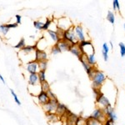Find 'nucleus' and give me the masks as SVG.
<instances>
[{"label": "nucleus", "mask_w": 125, "mask_h": 125, "mask_svg": "<svg viewBox=\"0 0 125 125\" xmlns=\"http://www.w3.org/2000/svg\"><path fill=\"white\" fill-rule=\"evenodd\" d=\"M91 79H92V83H93V88L100 89L101 87L104 85V82L106 81L107 77H106L105 74L104 73V72L100 71L99 69L97 68Z\"/></svg>", "instance_id": "1"}, {"label": "nucleus", "mask_w": 125, "mask_h": 125, "mask_svg": "<svg viewBox=\"0 0 125 125\" xmlns=\"http://www.w3.org/2000/svg\"><path fill=\"white\" fill-rule=\"evenodd\" d=\"M62 39L67 41L68 43H69L70 44H71V45H73V44L78 43V39H77V37H76L75 32H74L73 26L70 28V29H67L66 31L63 32V33H62Z\"/></svg>", "instance_id": "2"}, {"label": "nucleus", "mask_w": 125, "mask_h": 125, "mask_svg": "<svg viewBox=\"0 0 125 125\" xmlns=\"http://www.w3.org/2000/svg\"><path fill=\"white\" fill-rule=\"evenodd\" d=\"M95 100H96V104H98V108H104L106 107H110L112 106V104L110 103L109 99L108 98V97H106L104 94L102 93V91L99 93L97 96H95Z\"/></svg>", "instance_id": "3"}, {"label": "nucleus", "mask_w": 125, "mask_h": 125, "mask_svg": "<svg viewBox=\"0 0 125 125\" xmlns=\"http://www.w3.org/2000/svg\"><path fill=\"white\" fill-rule=\"evenodd\" d=\"M88 118H92V119L97 120V121H99L104 124V122L107 119V117L104 114V110L101 108H97L95 110H94V112L92 113V114L90 115Z\"/></svg>", "instance_id": "4"}, {"label": "nucleus", "mask_w": 125, "mask_h": 125, "mask_svg": "<svg viewBox=\"0 0 125 125\" xmlns=\"http://www.w3.org/2000/svg\"><path fill=\"white\" fill-rule=\"evenodd\" d=\"M73 23L67 17H62L58 19L57 22V29H59L62 31H66L67 29L73 27Z\"/></svg>", "instance_id": "5"}, {"label": "nucleus", "mask_w": 125, "mask_h": 125, "mask_svg": "<svg viewBox=\"0 0 125 125\" xmlns=\"http://www.w3.org/2000/svg\"><path fill=\"white\" fill-rule=\"evenodd\" d=\"M58 99H49L47 102V104H44L43 106H42L43 109L44 110L45 114H49V113H55L56 108L58 104Z\"/></svg>", "instance_id": "6"}, {"label": "nucleus", "mask_w": 125, "mask_h": 125, "mask_svg": "<svg viewBox=\"0 0 125 125\" xmlns=\"http://www.w3.org/2000/svg\"><path fill=\"white\" fill-rule=\"evenodd\" d=\"M26 70L28 73H29V74L31 73H38L39 71V62L35 60H32L27 62L26 64Z\"/></svg>", "instance_id": "7"}, {"label": "nucleus", "mask_w": 125, "mask_h": 125, "mask_svg": "<svg viewBox=\"0 0 125 125\" xmlns=\"http://www.w3.org/2000/svg\"><path fill=\"white\" fill-rule=\"evenodd\" d=\"M34 60L38 62L40 61H48V53L44 50H40L36 48L34 52Z\"/></svg>", "instance_id": "8"}, {"label": "nucleus", "mask_w": 125, "mask_h": 125, "mask_svg": "<svg viewBox=\"0 0 125 125\" xmlns=\"http://www.w3.org/2000/svg\"><path fill=\"white\" fill-rule=\"evenodd\" d=\"M73 29H74V32H75L76 37H77V39H78V42L86 40V37H85V34H84L83 29V27L80 25V24L74 25Z\"/></svg>", "instance_id": "9"}, {"label": "nucleus", "mask_w": 125, "mask_h": 125, "mask_svg": "<svg viewBox=\"0 0 125 125\" xmlns=\"http://www.w3.org/2000/svg\"><path fill=\"white\" fill-rule=\"evenodd\" d=\"M103 110H104V114H105V115H106L108 119H110V120L114 121V122H115V121L117 120L118 117H117V115H116L115 111H114V108H113V106L106 107V108H103Z\"/></svg>", "instance_id": "10"}, {"label": "nucleus", "mask_w": 125, "mask_h": 125, "mask_svg": "<svg viewBox=\"0 0 125 125\" xmlns=\"http://www.w3.org/2000/svg\"><path fill=\"white\" fill-rule=\"evenodd\" d=\"M36 98L38 100V103L40 106H43L44 104H47V102L49 100V98L48 96V94L46 92H43V91H41L36 96Z\"/></svg>", "instance_id": "11"}, {"label": "nucleus", "mask_w": 125, "mask_h": 125, "mask_svg": "<svg viewBox=\"0 0 125 125\" xmlns=\"http://www.w3.org/2000/svg\"><path fill=\"white\" fill-rule=\"evenodd\" d=\"M68 108H67V106L63 104H61V103H58V106H57V108H56V111H55V114H57L58 116L60 117V118H62V117L65 115L66 112L68 111Z\"/></svg>", "instance_id": "12"}, {"label": "nucleus", "mask_w": 125, "mask_h": 125, "mask_svg": "<svg viewBox=\"0 0 125 125\" xmlns=\"http://www.w3.org/2000/svg\"><path fill=\"white\" fill-rule=\"evenodd\" d=\"M57 44H58V48H60V50H61V52L69 51L70 48H71V44L63 39H60L57 43Z\"/></svg>", "instance_id": "13"}, {"label": "nucleus", "mask_w": 125, "mask_h": 125, "mask_svg": "<svg viewBox=\"0 0 125 125\" xmlns=\"http://www.w3.org/2000/svg\"><path fill=\"white\" fill-rule=\"evenodd\" d=\"M35 50H36L35 44H33V45H26L23 49L20 50V53L25 54V55H29V54H32V53L34 54Z\"/></svg>", "instance_id": "14"}, {"label": "nucleus", "mask_w": 125, "mask_h": 125, "mask_svg": "<svg viewBox=\"0 0 125 125\" xmlns=\"http://www.w3.org/2000/svg\"><path fill=\"white\" fill-rule=\"evenodd\" d=\"M39 80L38 77V73H31L29 76V86H36L39 85Z\"/></svg>", "instance_id": "15"}, {"label": "nucleus", "mask_w": 125, "mask_h": 125, "mask_svg": "<svg viewBox=\"0 0 125 125\" xmlns=\"http://www.w3.org/2000/svg\"><path fill=\"white\" fill-rule=\"evenodd\" d=\"M47 33H48L50 39H52V41H53L54 43H57L60 40V38H59V36H58V34L56 30L49 29V30H48V31H47Z\"/></svg>", "instance_id": "16"}, {"label": "nucleus", "mask_w": 125, "mask_h": 125, "mask_svg": "<svg viewBox=\"0 0 125 125\" xmlns=\"http://www.w3.org/2000/svg\"><path fill=\"white\" fill-rule=\"evenodd\" d=\"M69 52H71L73 55H75L76 57H78V58H80V56L83 55L82 53H81V50H80L79 47H78V43L71 45V48H70Z\"/></svg>", "instance_id": "17"}, {"label": "nucleus", "mask_w": 125, "mask_h": 125, "mask_svg": "<svg viewBox=\"0 0 125 125\" xmlns=\"http://www.w3.org/2000/svg\"><path fill=\"white\" fill-rule=\"evenodd\" d=\"M46 118L49 121L50 123H56L61 120L59 116H58L55 113H49V114H46Z\"/></svg>", "instance_id": "18"}, {"label": "nucleus", "mask_w": 125, "mask_h": 125, "mask_svg": "<svg viewBox=\"0 0 125 125\" xmlns=\"http://www.w3.org/2000/svg\"><path fill=\"white\" fill-rule=\"evenodd\" d=\"M108 52H109V48L107 43H104L103 44V48H102V53L103 57H104V61L107 62L108 59Z\"/></svg>", "instance_id": "19"}, {"label": "nucleus", "mask_w": 125, "mask_h": 125, "mask_svg": "<svg viewBox=\"0 0 125 125\" xmlns=\"http://www.w3.org/2000/svg\"><path fill=\"white\" fill-rule=\"evenodd\" d=\"M87 61H88V64L92 67H95L96 65V58H95V53H91L89 55L87 56Z\"/></svg>", "instance_id": "20"}, {"label": "nucleus", "mask_w": 125, "mask_h": 125, "mask_svg": "<svg viewBox=\"0 0 125 125\" xmlns=\"http://www.w3.org/2000/svg\"><path fill=\"white\" fill-rule=\"evenodd\" d=\"M38 77H39V83H42L47 81V77H46V71H43V70H39V73H38Z\"/></svg>", "instance_id": "21"}, {"label": "nucleus", "mask_w": 125, "mask_h": 125, "mask_svg": "<svg viewBox=\"0 0 125 125\" xmlns=\"http://www.w3.org/2000/svg\"><path fill=\"white\" fill-rule=\"evenodd\" d=\"M107 20H108L112 25H114L115 23V14H114V12L108 11V14H107Z\"/></svg>", "instance_id": "22"}, {"label": "nucleus", "mask_w": 125, "mask_h": 125, "mask_svg": "<svg viewBox=\"0 0 125 125\" xmlns=\"http://www.w3.org/2000/svg\"><path fill=\"white\" fill-rule=\"evenodd\" d=\"M53 19H48V18H47L45 20V22L43 23V29L42 30H43V31H48V30H49L50 26L53 24Z\"/></svg>", "instance_id": "23"}, {"label": "nucleus", "mask_w": 125, "mask_h": 125, "mask_svg": "<svg viewBox=\"0 0 125 125\" xmlns=\"http://www.w3.org/2000/svg\"><path fill=\"white\" fill-rule=\"evenodd\" d=\"M85 125H104V124L99 121H97L94 119H92L90 118H87L85 120Z\"/></svg>", "instance_id": "24"}, {"label": "nucleus", "mask_w": 125, "mask_h": 125, "mask_svg": "<svg viewBox=\"0 0 125 125\" xmlns=\"http://www.w3.org/2000/svg\"><path fill=\"white\" fill-rule=\"evenodd\" d=\"M26 45H27V44H26L25 39H24V38H22V39L19 41V43H18L14 46V48H16V49L21 50V49H23V48L24 47H25Z\"/></svg>", "instance_id": "25"}, {"label": "nucleus", "mask_w": 125, "mask_h": 125, "mask_svg": "<svg viewBox=\"0 0 125 125\" xmlns=\"http://www.w3.org/2000/svg\"><path fill=\"white\" fill-rule=\"evenodd\" d=\"M40 88H41V91H43L46 93L49 89H51V88H50V85L48 81H45V82L42 83H40Z\"/></svg>", "instance_id": "26"}, {"label": "nucleus", "mask_w": 125, "mask_h": 125, "mask_svg": "<svg viewBox=\"0 0 125 125\" xmlns=\"http://www.w3.org/2000/svg\"><path fill=\"white\" fill-rule=\"evenodd\" d=\"M62 53L60 48H58V44L57 43H54L53 46L51 47V53L53 54V55H57V54Z\"/></svg>", "instance_id": "27"}, {"label": "nucleus", "mask_w": 125, "mask_h": 125, "mask_svg": "<svg viewBox=\"0 0 125 125\" xmlns=\"http://www.w3.org/2000/svg\"><path fill=\"white\" fill-rule=\"evenodd\" d=\"M9 29L7 27V23L6 24H1L0 25V33L3 34V36L7 35V33L9 32Z\"/></svg>", "instance_id": "28"}, {"label": "nucleus", "mask_w": 125, "mask_h": 125, "mask_svg": "<svg viewBox=\"0 0 125 125\" xmlns=\"http://www.w3.org/2000/svg\"><path fill=\"white\" fill-rule=\"evenodd\" d=\"M33 26L36 29L42 30L43 29V23L42 21H40V20H35V21H33Z\"/></svg>", "instance_id": "29"}, {"label": "nucleus", "mask_w": 125, "mask_h": 125, "mask_svg": "<svg viewBox=\"0 0 125 125\" xmlns=\"http://www.w3.org/2000/svg\"><path fill=\"white\" fill-rule=\"evenodd\" d=\"M39 70L46 71V70H47V68H48V61L39 62Z\"/></svg>", "instance_id": "30"}, {"label": "nucleus", "mask_w": 125, "mask_h": 125, "mask_svg": "<svg viewBox=\"0 0 125 125\" xmlns=\"http://www.w3.org/2000/svg\"><path fill=\"white\" fill-rule=\"evenodd\" d=\"M10 93H11L12 96L13 97V99H14V101H15L16 104H17L19 106L21 105V102H20V100L19 99V97H18V95L16 94V93L13 91V89H10Z\"/></svg>", "instance_id": "31"}, {"label": "nucleus", "mask_w": 125, "mask_h": 125, "mask_svg": "<svg viewBox=\"0 0 125 125\" xmlns=\"http://www.w3.org/2000/svg\"><path fill=\"white\" fill-rule=\"evenodd\" d=\"M113 8H114V11H120V3L118 0L113 1Z\"/></svg>", "instance_id": "32"}, {"label": "nucleus", "mask_w": 125, "mask_h": 125, "mask_svg": "<svg viewBox=\"0 0 125 125\" xmlns=\"http://www.w3.org/2000/svg\"><path fill=\"white\" fill-rule=\"evenodd\" d=\"M118 46H119L120 48V55L122 58H124L125 56V45L124 43H122V42H120L119 43H118Z\"/></svg>", "instance_id": "33"}, {"label": "nucleus", "mask_w": 125, "mask_h": 125, "mask_svg": "<svg viewBox=\"0 0 125 125\" xmlns=\"http://www.w3.org/2000/svg\"><path fill=\"white\" fill-rule=\"evenodd\" d=\"M47 94H48V98H49V99H57L58 98L57 96H56V94H54L51 89L48 90L47 92Z\"/></svg>", "instance_id": "34"}, {"label": "nucleus", "mask_w": 125, "mask_h": 125, "mask_svg": "<svg viewBox=\"0 0 125 125\" xmlns=\"http://www.w3.org/2000/svg\"><path fill=\"white\" fill-rule=\"evenodd\" d=\"M15 19H16V23L19 25V24L22 23V16L19 14L15 15Z\"/></svg>", "instance_id": "35"}, {"label": "nucleus", "mask_w": 125, "mask_h": 125, "mask_svg": "<svg viewBox=\"0 0 125 125\" xmlns=\"http://www.w3.org/2000/svg\"><path fill=\"white\" fill-rule=\"evenodd\" d=\"M18 24L16 23H7V27L9 28V29H16L18 27Z\"/></svg>", "instance_id": "36"}, {"label": "nucleus", "mask_w": 125, "mask_h": 125, "mask_svg": "<svg viewBox=\"0 0 125 125\" xmlns=\"http://www.w3.org/2000/svg\"><path fill=\"white\" fill-rule=\"evenodd\" d=\"M104 125H115V124H114V121H112L110 119H108V118H107L105 122L104 123Z\"/></svg>", "instance_id": "37"}, {"label": "nucleus", "mask_w": 125, "mask_h": 125, "mask_svg": "<svg viewBox=\"0 0 125 125\" xmlns=\"http://www.w3.org/2000/svg\"><path fill=\"white\" fill-rule=\"evenodd\" d=\"M0 80H1L3 83H5V79H4V78L3 77V75H2V74H0Z\"/></svg>", "instance_id": "38"}, {"label": "nucleus", "mask_w": 125, "mask_h": 125, "mask_svg": "<svg viewBox=\"0 0 125 125\" xmlns=\"http://www.w3.org/2000/svg\"><path fill=\"white\" fill-rule=\"evenodd\" d=\"M109 44H110V47H111V48H114V46H113V43L112 42H109Z\"/></svg>", "instance_id": "39"}, {"label": "nucleus", "mask_w": 125, "mask_h": 125, "mask_svg": "<svg viewBox=\"0 0 125 125\" xmlns=\"http://www.w3.org/2000/svg\"><path fill=\"white\" fill-rule=\"evenodd\" d=\"M62 125H70V124H68L67 122H65V121H64V122H63V124H62Z\"/></svg>", "instance_id": "40"}, {"label": "nucleus", "mask_w": 125, "mask_h": 125, "mask_svg": "<svg viewBox=\"0 0 125 125\" xmlns=\"http://www.w3.org/2000/svg\"><path fill=\"white\" fill-rule=\"evenodd\" d=\"M124 31H125V23L124 24Z\"/></svg>", "instance_id": "41"}]
</instances>
